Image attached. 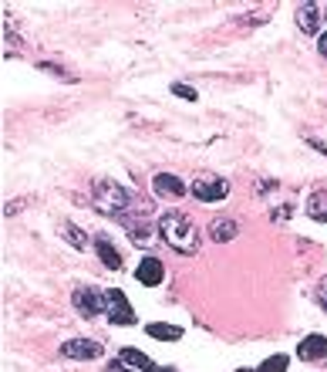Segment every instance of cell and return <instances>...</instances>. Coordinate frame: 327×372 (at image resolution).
Here are the masks:
<instances>
[{
  "instance_id": "cell-1",
  "label": "cell",
  "mask_w": 327,
  "mask_h": 372,
  "mask_svg": "<svg viewBox=\"0 0 327 372\" xmlns=\"http://www.w3.org/2000/svg\"><path fill=\"white\" fill-rule=\"evenodd\" d=\"M159 233L165 237V244L176 247L179 254H196L199 251V233L189 223V217H182L179 210H169L159 217Z\"/></svg>"
},
{
  "instance_id": "cell-2",
  "label": "cell",
  "mask_w": 327,
  "mask_h": 372,
  "mask_svg": "<svg viewBox=\"0 0 327 372\" xmlns=\"http://www.w3.org/2000/svg\"><path fill=\"white\" fill-rule=\"evenodd\" d=\"M95 206H98L101 213H112V217L122 220L125 210L132 206V193L112 180H98L95 183Z\"/></svg>"
},
{
  "instance_id": "cell-3",
  "label": "cell",
  "mask_w": 327,
  "mask_h": 372,
  "mask_svg": "<svg viewBox=\"0 0 327 372\" xmlns=\"http://www.w3.org/2000/svg\"><path fill=\"white\" fill-rule=\"evenodd\" d=\"M105 311H108V321H112V325H135V321H139L122 288H108V291H105Z\"/></svg>"
},
{
  "instance_id": "cell-4",
  "label": "cell",
  "mask_w": 327,
  "mask_h": 372,
  "mask_svg": "<svg viewBox=\"0 0 327 372\" xmlns=\"http://www.w3.org/2000/svg\"><path fill=\"white\" fill-rule=\"evenodd\" d=\"M189 193L199 200V203H219L229 193V183L223 176H199V180L189 186Z\"/></svg>"
},
{
  "instance_id": "cell-5",
  "label": "cell",
  "mask_w": 327,
  "mask_h": 372,
  "mask_svg": "<svg viewBox=\"0 0 327 372\" xmlns=\"http://www.w3.org/2000/svg\"><path fill=\"white\" fill-rule=\"evenodd\" d=\"M71 301H75V308H78V315H81V318H95L98 311H105V295H101V291H95L91 284H81V288H75Z\"/></svg>"
},
{
  "instance_id": "cell-6",
  "label": "cell",
  "mask_w": 327,
  "mask_h": 372,
  "mask_svg": "<svg viewBox=\"0 0 327 372\" xmlns=\"http://www.w3.org/2000/svg\"><path fill=\"white\" fill-rule=\"evenodd\" d=\"M135 278H139V284H145V288H159L165 278V264L159 261V257H142L139 268H135Z\"/></svg>"
},
{
  "instance_id": "cell-7",
  "label": "cell",
  "mask_w": 327,
  "mask_h": 372,
  "mask_svg": "<svg viewBox=\"0 0 327 372\" xmlns=\"http://www.w3.org/2000/svg\"><path fill=\"white\" fill-rule=\"evenodd\" d=\"M61 356L64 359H98L101 356V346L98 342H88V338H68L61 346Z\"/></svg>"
},
{
  "instance_id": "cell-8",
  "label": "cell",
  "mask_w": 327,
  "mask_h": 372,
  "mask_svg": "<svg viewBox=\"0 0 327 372\" xmlns=\"http://www.w3.org/2000/svg\"><path fill=\"white\" fill-rule=\"evenodd\" d=\"M297 356H301L303 362H321V359H327V338H324V335H307V338H301V346H297Z\"/></svg>"
},
{
  "instance_id": "cell-9",
  "label": "cell",
  "mask_w": 327,
  "mask_h": 372,
  "mask_svg": "<svg viewBox=\"0 0 327 372\" xmlns=\"http://www.w3.org/2000/svg\"><path fill=\"white\" fill-rule=\"evenodd\" d=\"M317 24H321V7L317 4H301L297 7V27L303 34H317Z\"/></svg>"
},
{
  "instance_id": "cell-10",
  "label": "cell",
  "mask_w": 327,
  "mask_h": 372,
  "mask_svg": "<svg viewBox=\"0 0 327 372\" xmlns=\"http://www.w3.org/2000/svg\"><path fill=\"white\" fill-rule=\"evenodd\" d=\"M118 362L128 366V369H135V372H155L152 359L145 352H139V348H122V352H118Z\"/></svg>"
},
{
  "instance_id": "cell-11",
  "label": "cell",
  "mask_w": 327,
  "mask_h": 372,
  "mask_svg": "<svg viewBox=\"0 0 327 372\" xmlns=\"http://www.w3.org/2000/svg\"><path fill=\"white\" fill-rule=\"evenodd\" d=\"M152 186H155L159 196H182V193H186V183L179 180V176H172V173H159V176L152 180Z\"/></svg>"
},
{
  "instance_id": "cell-12",
  "label": "cell",
  "mask_w": 327,
  "mask_h": 372,
  "mask_svg": "<svg viewBox=\"0 0 327 372\" xmlns=\"http://www.w3.org/2000/svg\"><path fill=\"white\" fill-rule=\"evenodd\" d=\"M95 251H98L101 264H105L108 271H122V254H118V247H112V241L98 237V241H95Z\"/></svg>"
},
{
  "instance_id": "cell-13",
  "label": "cell",
  "mask_w": 327,
  "mask_h": 372,
  "mask_svg": "<svg viewBox=\"0 0 327 372\" xmlns=\"http://www.w3.org/2000/svg\"><path fill=\"white\" fill-rule=\"evenodd\" d=\"M145 335L149 338H159V342H179L182 338V328L179 325H165V321H152V325H145Z\"/></svg>"
},
{
  "instance_id": "cell-14",
  "label": "cell",
  "mask_w": 327,
  "mask_h": 372,
  "mask_svg": "<svg viewBox=\"0 0 327 372\" xmlns=\"http://www.w3.org/2000/svg\"><path fill=\"white\" fill-rule=\"evenodd\" d=\"M237 220H229V217H223V220H213V223H209V237H213V241H219V244H223V241H233V237H237Z\"/></svg>"
},
{
  "instance_id": "cell-15",
  "label": "cell",
  "mask_w": 327,
  "mask_h": 372,
  "mask_svg": "<svg viewBox=\"0 0 327 372\" xmlns=\"http://www.w3.org/2000/svg\"><path fill=\"white\" fill-rule=\"evenodd\" d=\"M122 223L128 227V237L135 241V244H149V237H152V227L145 223V220H128V217H122Z\"/></svg>"
},
{
  "instance_id": "cell-16",
  "label": "cell",
  "mask_w": 327,
  "mask_h": 372,
  "mask_svg": "<svg viewBox=\"0 0 327 372\" xmlns=\"http://www.w3.org/2000/svg\"><path fill=\"white\" fill-rule=\"evenodd\" d=\"M307 217L327 223V193H314V196L307 200Z\"/></svg>"
},
{
  "instance_id": "cell-17",
  "label": "cell",
  "mask_w": 327,
  "mask_h": 372,
  "mask_svg": "<svg viewBox=\"0 0 327 372\" xmlns=\"http://www.w3.org/2000/svg\"><path fill=\"white\" fill-rule=\"evenodd\" d=\"M61 233H64V237H68V241H71V244L78 247V251H81V247H88V241L81 237V231H78V227H75V223H71V220H64V223H61Z\"/></svg>"
},
{
  "instance_id": "cell-18",
  "label": "cell",
  "mask_w": 327,
  "mask_h": 372,
  "mask_svg": "<svg viewBox=\"0 0 327 372\" xmlns=\"http://www.w3.org/2000/svg\"><path fill=\"white\" fill-rule=\"evenodd\" d=\"M287 362H290L287 356H270L256 372H287Z\"/></svg>"
},
{
  "instance_id": "cell-19",
  "label": "cell",
  "mask_w": 327,
  "mask_h": 372,
  "mask_svg": "<svg viewBox=\"0 0 327 372\" xmlns=\"http://www.w3.org/2000/svg\"><path fill=\"white\" fill-rule=\"evenodd\" d=\"M172 91H176L179 99H186V102H196V99H199L196 89H189V85H172Z\"/></svg>"
},
{
  "instance_id": "cell-20",
  "label": "cell",
  "mask_w": 327,
  "mask_h": 372,
  "mask_svg": "<svg viewBox=\"0 0 327 372\" xmlns=\"http://www.w3.org/2000/svg\"><path fill=\"white\" fill-rule=\"evenodd\" d=\"M317 301H321V308L327 311V278L321 284H317Z\"/></svg>"
},
{
  "instance_id": "cell-21",
  "label": "cell",
  "mask_w": 327,
  "mask_h": 372,
  "mask_svg": "<svg viewBox=\"0 0 327 372\" xmlns=\"http://www.w3.org/2000/svg\"><path fill=\"white\" fill-rule=\"evenodd\" d=\"M317 51H321V54H324V58H327V31H324V34H321V38H317Z\"/></svg>"
},
{
  "instance_id": "cell-22",
  "label": "cell",
  "mask_w": 327,
  "mask_h": 372,
  "mask_svg": "<svg viewBox=\"0 0 327 372\" xmlns=\"http://www.w3.org/2000/svg\"><path fill=\"white\" fill-rule=\"evenodd\" d=\"M311 146H314L317 153H324V156H327V142H321V139H311Z\"/></svg>"
},
{
  "instance_id": "cell-23",
  "label": "cell",
  "mask_w": 327,
  "mask_h": 372,
  "mask_svg": "<svg viewBox=\"0 0 327 372\" xmlns=\"http://www.w3.org/2000/svg\"><path fill=\"white\" fill-rule=\"evenodd\" d=\"M159 372H176V369H172V366H165V369H159Z\"/></svg>"
},
{
  "instance_id": "cell-24",
  "label": "cell",
  "mask_w": 327,
  "mask_h": 372,
  "mask_svg": "<svg viewBox=\"0 0 327 372\" xmlns=\"http://www.w3.org/2000/svg\"><path fill=\"white\" fill-rule=\"evenodd\" d=\"M237 372H250V369H237Z\"/></svg>"
},
{
  "instance_id": "cell-25",
  "label": "cell",
  "mask_w": 327,
  "mask_h": 372,
  "mask_svg": "<svg viewBox=\"0 0 327 372\" xmlns=\"http://www.w3.org/2000/svg\"><path fill=\"white\" fill-rule=\"evenodd\" d=\"M155 372H159V369H155Z\"/></svg>"
}]
</instances>
